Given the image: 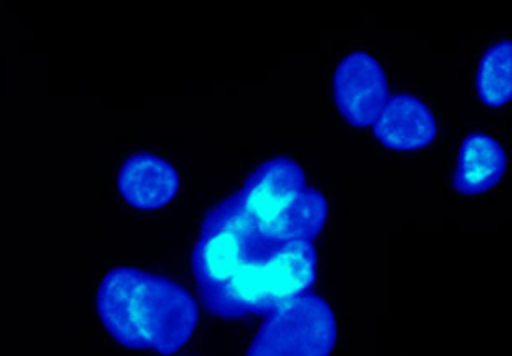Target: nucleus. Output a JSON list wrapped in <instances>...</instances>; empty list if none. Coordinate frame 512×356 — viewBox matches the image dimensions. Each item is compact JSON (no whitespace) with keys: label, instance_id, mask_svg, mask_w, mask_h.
Listing matches in <instances>:
<instances>
[{"label":"nucleus","instance_id":"obj_1","mask_svg":"<svg viewBox=\"0 0 512 356\" xmlns=\"http://www.w3.org/2000/svg\"><path fill=\"white\" fill-rule=\"evenodd\" d=\"M192 270L212 314L268 316L312 288L316 250L312 242H282L258 228L234 192L206 212Z\"/></svg>","mask_w":512,"mask_h":356},{"label":"nucleus","instance_id":"obj_2","mask_svg":"<svg viewBox=\"0 0 512 356\" xmlns=\"http://www.w3.org/2000/svg\"><path fill=\"white\" fill-rule=\"evenodd\" d=\"M96 312L106 332L124 348L174 354L198 324L192 294L170 278L116 266L96 290Z\"/></svg>","mask_w":512,"mask_h":356},{"label":"nucleus","instance_id":"obj_3","mask_svg":"<svg viewBox=\"0 0 512 356\" xmlns=\"http://www.w3.org/2000/svg\"><path fill=\"white\" fill-rule=\"evenodd\" d=\"M236 194L252 222L282 242H314L328 216L324 194L286 156L260 164Z\"/></svg>","mask_w":512,"mask_h":356},{"label":"nucleus","instance_id":"obj_4","mask_svg":"<svg viewBox=\"0 0 512 356\" xmlns=\"http://www.w3.org/2000/svg\"><path fill=\"white\" fill-rule=\"evenodd\" d=\"M338 320L326 298L300 294L266 316L244 356H330Z\"/></svg>","mask_w":512,"mask_h":356},{"label":"nucleus","instance_id":"obj_5","mask_svg":"<svg viewBox=\"0 0 512 356\" xmlns=\"http://www.w3.org/2000/svg\"><path fill=\"white\" fill-rule=\"evenodd\" d=\"M332 96L348 124L366 128L374 124L390 96L386 72L370 52L352 50L334 70Z\"/></svg>","mask_w":512,"mask_h":356},{"label":"nucleus","instance_id":"obj_6","mask_svg":"<svg viewBox=\"0 0 512 356\" xmlns=\"http://www.w3.org/2000/svg\"><path fill=\"white\" fill-rule=\"evenodd\" d=\"M116 186L122 200L132 208L160 210L176 198L180 176L168 160L150 152H136L122 162Z\"/></svg>","mask_w":512,"mask_h":356},{"label":"nucleus","instance_id":"obj_7","mask_svg":"<svg viewBox=\"0 0 512 356\" xmlns=\"http://www.w3.org/2000/svg\"><path fill=\"white\" fill-rule=\"evenodd\" d=\"M374 136L390 150H420L436 138L438 126L432 110L412 94L388 96L374 120Z\"/></svg>","mask_w":512,"mask_h":356},{"label":"nucleus","instance_id":"obj_8","mask_svg":"<svg viewBox=\"0 0 512 356\" xmlns=\"http://www.w3.org/2000/svg\"><path fill=\"white\" fill-rule=\"evenodd\" d=\"M506 152L502 144L486 132L468 134L460 148L454 168V188L464 196L492 190L504 176Z\"/></svg>","mask_w":512,"mask_h":356},{"label":"nucleus","instance_id":"obj_9","mask_svg":"<svg viewBox=\"0 0 512 356\" xmlns=\"http://www.w3.org/2000/svg\"><path fill=\"white\" fill-rule=\"evenodd\" d=\"M476 92L490 108H500L512 92V42L502 38L482 56L476 70Z\"/></svg>","mask_w":512,"mask_h":356}]
</instances>
